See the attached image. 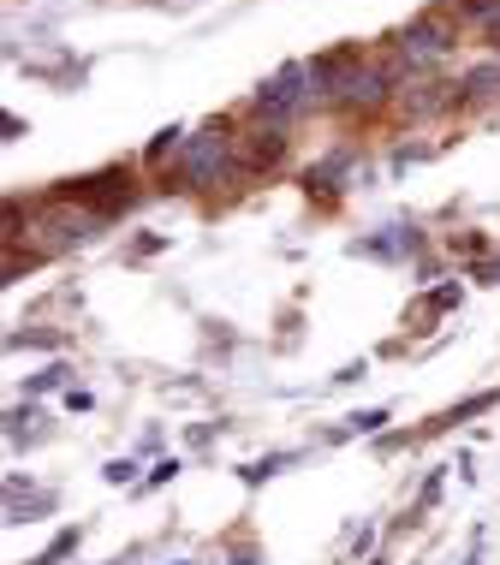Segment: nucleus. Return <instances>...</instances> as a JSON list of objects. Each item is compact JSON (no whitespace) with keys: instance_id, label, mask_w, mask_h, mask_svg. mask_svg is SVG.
I'll use <instances>...</instances> for the list:
<instances>
[{"instance_id":"1","label":"nucleus","mask_w":500,"mask_h":565,"mask_svg":"<svg viewBox=\"0 0 500 565\" xmlns=\"http://www.w3.org/2000/svg\"><path fill=\"white\" fill-rule=\"evenodd\" d=\"M179 173H185V185H215L226 173V126H209L203 137H191L185 156H179Z\"/></svg>"},{"instance_id":"2","label":"nucleus","mask_w":500,"mask_h":565,"mask_svg":"<svg viewBox=\"0 0 500 565\" xmlns=\"http://www.w3.org/2000/svg\"><path fill=\"white\" fill-rule=\"evenodd\" d=\"M358 72H363V54L352 49V42H345V49H333V54H316V60H310V84L322 89V96H345Z\"/></svg>"},{"instance_id":"3","label":"nucleus","mask_w":500,"mask_h":565,"mask_svg":"<svg viewBox=\"0 0 500 565\" xmlns=\"http://www.w3.org/2000/svg\"><path fill=\"white\" fill-rule=\"evenodd\" d=\"M453 42H459V30H453V19L447 12H423V19L405 30V42L400 49L412 54V60H435V54H447Z\"/></svg>"},{"instance_id":"4","label":"nucleus","mask_w":500,"mask_h":565,"mask_svg":"<svg viewBox=\"0 0 500 565\" xmlns=\"http://www.w3.org/2000/svg\"><path fill=\"white\" fill-rule=\"evenodd\" d=\"M310 78V66H305V60H292V66H280L275 72V84H263V89H256V108H263V114H292L298 108V102H305V89H298V84H305Z\"/></svg>"},{"instance_id":"5","label":"nucleus","mask_w":500,"mask_h":565,"mask_svg":"<svg viewBox=\"0 0 500 565\" xmlns=\"http://www.w3.org/2000/svg\"><path fill=\"white\" fill-rule=\"evenodd\" d=\"M286 161V131L268 126V131H251L245 143V173H256V167H280Z\"/></svg>"},{"instance_id":"6","label":"nucleus","mask_w":500,"mask_h":565,"mask_svg":"<svg viewBox=\"0 0 500 565\" xmlns=\"http://www.w3.org/2000/svg\"><path fill=\"white\" fill-rule=\"evenodd\" d=\"M382 89H387V72H358L352 78V89H345V108H375V102H382Z\"/></svg>"},{"instance_id":"7","label":"nucleus","mask_w":500,"mask_h":565,"mask_svg":"<svg viewBox=\"0 0 500 565\" xmlns=\"http://www.w3.org/2000/svg\"><path fill=\"white\" fill-rule=\"evenodd\" d=\"M459 89H465V96H471V102L494 96V89H500V60H489V66H471V72H465V78H459Z\"/></svg>"},{"instance_id":"8","label":"nucleus","mask_w":500,"mask_h":565,"mask_svg":"<svg viewBox=\"0 0 500 565\" xmlns=\"http://www.w3.org/2000/svg\"><path fill=\"white\" fill-rule=\"evenodd\" d=\"M459 19H477L482 30H489V24L500 19V0H465V7H459Z\"/></svg>"},{"instance_id":"9","label":"nucleus","mask_w":500,"mask_h":565,"mask_svg":"<svg viewBox=\"0 0 500 565\" xmlns=\"http://www.w3.org/2000/svg\"><path fill=\"white\" fill-rule=\"evenodd\" d=\"M179 137H185V131H179V126H167V131L156 137V143H149V161H161L167 149H179Z\"/></svg>"},{"instance_id":"10","label":"nucleus","mask_w":500,"mask_h":565,"mask_svg":"<svg viewBox=\"0 0 500 565\" xmlns=\"http://www.w3.org/2000/svg\"><path fill=\"white\" fill-rule=\"evenodd\" d=\"M66 547H78V530H66V536H60V542H54V547H49V554H42L36 565H54L60 554H66Z\"/></svg>"},{"instance_id":"11","label":"nucleus","mask_w":500,"mask_h":565,"mask_svg":"<svg viewBox=\"0 0 500 565\" xmlns=\"http://www.w3.org/2000/svg\"><path fill=\"white\" fill-rule=\"evenodd\" d=\"M489 42H494V49H500V19H494V24H489Z\"/></svg>"}]
</instances>
